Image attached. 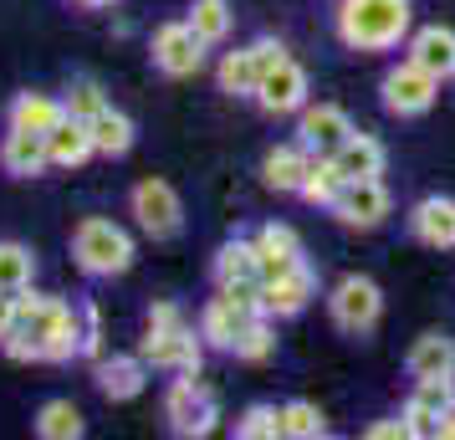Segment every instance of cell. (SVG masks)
<instances>
[{"label": "cell", "instance_id": "1", "mask_svg": "<svg viewBox=\"0 0 455 440\" xmlns=\"http://www.w3.org/2000/svg\"><path fill=\"white\" fill-rule=\"evenodd\" d=\"M410 31H414V0H338L332 5V36L358 57L399 52Z\"/></svg>", "mask_w": 455, "mask_h": 440}, {"label": "cell", "instance_id": "2", "mask_svg": "<svg viewBox=\"0 0 455 440\" xmlns=\"http://www.w3.org/2000/svg\"><path fill=\"white\" fill-rule=\"evenodd\" d=\"M133 261H139V246H133V236H128L118 220H108V215H83V220L72 226V267L83 276L113 282V276H124Z\"/></svg>", "mask_w": 455, "mask_h": 440}, {"label": "cell", "instance_id": "3", "mask_svg": "<svg viewBox=\"0 0 455 440\" xmlns=\"http://www.w3.org/2000/svg\"><path fill=\"white\" fill-rule=\"evenodd\" d=\"M328 317H332V328L348 333V338L373 333L379 317H384V287H379L373 276H363V272L338 276V282L328 287Z\"/></svg>", "mask_w": 455, "mask_h": 440}, {"label": "cell", "instance_id": "4", "mask_svg": "<svg viewBox=\"0 0 455 440\" xmlns=\"http://www.w3.org/2000/svg\"><path fill=\"white\" fill-rule=\"evenodd\" d=\"M282 57H287V42H282V36H256V42L235 46V52H220V62H215V87H220L226 98H256L261 77H267Z\"/></svg>", "mask_w": 455, "mask_h": 440}, {"label": "cell", "instance_id": "5", "mask_svg": "<svg viewBox=\"0 0 455 440\" xmlns=\"http://www.w3.org/2000/svg\"><path fill=\"white\" fill-rule=\"evenodd\" d=\"M164 420L174 436H210L215 425H220V399H215V389H210L200 374H174L164 389Z\"/></svg>", "mask_w": 455, "mask_h": 440}, {"label": "cell", "instance_id": "6", "mask_svg": "<svg viewBox=\"0 0 455 440\" xmlns=\"http://www.w3.org/2000/svg\"><path fill=\"white\" fill-rule=\"evenodd\" d=\"M128 215H133V226L148 241H174V236L185 231V200L159 174H148V180H139V185L128 189Z\"/></svg>", "mask_w": 455, "mask_h": 440}, {"label": "cell", "instance_id": "7", "mask_svg": "<svg viewBox=\"0 0 455 440\" xmlns=\"http://www.w3.org/2000/svg\"><path fill=\"white\" fill-rule=\"evenodd\" d=\"M440 77H430L425 67H414L410 57H399V62L379 77V103H384V113L389 118H425L435 108V98H440Z\"/></svg>", "mask_w": 455, "mask_h": 440}, {"label": "cell", "instance_id": "8", "mask_svg": "<svg viewBox=\"0 0 455 440\" xmlns=\"http://www.w3.org/2000/svg\"><path fill=\"white\" fill-rule=\"evenodd\" d=\"M205 52L210 46L195 36V26L180 16V21H159L154 26V36H148V62L159 77H174V83H185L195 77L200 67H205Z\"/></svg>", "mask_w": 455, "mask_h": 440}, {"label": "cell", "instance_id": "9", "mask_svg": "<svg viewBox=\"0 0 455 440\" xmlns=\"http://www.w3.org/2000/svg\"><path fill=\"white\" fill-rule=\"evenodd\" d=\"M148 369L159 374H200L205 364V338L195 323H180V328H144V343H139Z\"/></svg>", "mask_w": 455, "mask_h": 440}, {"label": "cell", "instance_id": "10", "mask_svg": "<svg viewBox=\"0 0 455 440\" xmlns=\"http://www.w3.org/2000/svg\"><path fill=\"white\" fill-rule=\"evenodd\" d=\"M328 215L338 226H348V231H379L394 215V195L384 185V174L379 180H348L338 189V200L328 205Z\"/></svg>", "mask_w": 455, "mask_h": 440}, {"label": "cell", "instance_id": "11", "mask_svg": "<svg viewBox=\"0 0 455 440\" xmlns=\"http://www.w3.org/2000/svg\"><path fill=\"white\" fill-rule=\"evenodd\" d=\"M307 92H312L307 67L291 62V57H282V62L261 77V87H256V98H251V103L261 108L267 118H297V113H302V103H307Z\"/></svg>", "mask_w": 455, "mask_h": 440}, {"label": "cell", "instance_id": "12", "mask_svg": "<svg viewBox=\"0 0 455 440\" xmlns=\"http://www.w3.org/2000/svg\"><path fill=\"white\" fill-rule=\"evenodd\" d=\"M36 354H42V364H72V358H83V302L57 297V308L36 328Z\"/></svg>", "mask_w": 455, "mask_h": 440}, {"label": "cell", "instance_id": "13", "mask_svg": "<svg viewBox=\"0 0 455 440\" xmlns=\"http://www.w3.org/2000/svg\"><path fill=\"white\" fill-rule=\"evenodd\" d=\"M451 410H455V379H414V389L399 415L410 420V436L440 440V420Z\"/></svg>", "mask_w": 455, "mask_h": 440}, {"label": "cell", "instance_id": "14", "mask_svg": "<svg viewBox=\"0 0 455 440\" xmlns=\"http://www.w3.org/2000/svg\"><path fill=\"white\" fill-rule=\"evenodd\" d=\"M312 297H317V272H312V261H302V267H291V272L271 276V282H261V313L276 323V317H297L312 308Z\"/></svg>", "mask_w": 455, "mask_h": 440}, {"label": "cell", "instance_id": "15", "mask_svg": "<svg viewBox=\"0 0 455 440\" xmlns=\"http://www.w3.org/2000/svg\"><path fill=\"white\" fill-rule=\"evenodd\" d=\"M148 369L144 354H103L92 364V379H98V395L108 404H128V399H139L148 389Z\"/></svg>", "mask_w": 455, "mask_h": 440}, {"label": "cell", "instance_id": "16", "mask_svg": "<svg viewBox=\"0 0 455 440\" xmlns=\"http://www.w3.org/2000/svg\"><path fill=\"white\" fill-rule=\"evenodd\" d=\"M404 57H410L414 67H425L430 77H440V83H455V26H414L410 36H404Z\"/></svg>", "mask_w": 455, "mask_h": 440}, {"label": "cell", "instance_id": "17", "mask_svg": "<svg viewBox=\"0 0 455 440\" xmlns=\"http://www.w3.org/2000/svg\"><path fill=\"white\" fill-rule=\"evenodd\" d=\"M404 226L419 246H430V252H455V200L451 195H425V200H414L410 215H404Z\"/></svg>", "mask_w": 455, "mask_h": 440}, {"label": "cell", "instance_id": "18", "mask_svg": "<svg viewBox=\"0 0 455 440\" xmlns=\"http://www.w3.org/2000/svg\"><path fill=\"white\" fill-rule=\"evenodd\" d=\"M353 118H348V108H338V103H302V113H297V139L312 148V154H332V148L343 144L353 133Z\"/></svg>", "mask_w": 455, "mask_h": 440}, {"label": "cell", "instance_id": "19", "mask_svg": "<svg viewBox=\"0 0 455 440\" xmlns=\"http://www.w3.org/2000/svg\"><path fill=\"white\" fill-rule=\"evenodd\" d=\"M256 261H261V282L291 272V267H302V261H307L302 236L291 231L287 220H267V226L256 231Z\"/></svg>", "mask_w": 455, "mask_h": 440}, {"label": "cell", "instance_id": "20", "mask_svg": "<svg viewBox=\"0 0 455 440\" xmlns=\"http://www.w3.org/2000/svg\"><path fill=\"white\" fill-rule=\"evenodd\" d=\"M0 169L11 180H42L52 169V154H46V133H26V128H5L0 133Z\"/></svg>", "mask_w": 455, "mask_h": 440}, {"label": "cell", "instance_id": "21", "mask_svg": "<svg viewBox=\"0 0 455 440\" xmlns=\"http://www.w3.org/2000/svg\"><path fill=\"white\" fill-rule=\"evenodd\" d=\"M251 317H261V313H246V308H241L230 292H220V287H215V297L200 308V323H195V328H200V338H205V348H220V354H230L235 333L246 328Z\"/></svg>", "mask_w": 455, "mask_h": 440}, {"label": "cell", "instance_id": "22", "mask_svg": "<svg viewBox=\"0 0 455 440\" xmlns=\"http://www.w3.org/2000/svg\"><path fill=\"white\" fill-rule=\"evenodd\" d=\"M67 118L62 92H42V87H26L5 103V128H26V133H52Z\"/></svg>", "mask_w": 455, "mask_h": 440}, {"label": "cell", "instance_id": "23", "mask_svg": "<svg viewBox=\"0 0 455 440\" xmlns=\"http://www.w3.org/2000/svg\"><path fill=\"white\" fill-rule=\"evenodd\" d=\"M307 164H312V148L302 144V139H287V144L267 148V159H261V185H267L271 195H297Z\"/></svg>", "mask_w": 455, "mask_h": 440}, {"label": "cell", "instance_id": "24", "mask_svg": "<svg viewBox=\"0 0 455 440\" xmlns=\"http://www.w3.org/2000/svg\"><path fill=\"white\" fill-rule=\"evenodd\" d=\"M332 159H338V169H343V180H379V174H384V164H389V148L379 144L373 133L353 128L348 139L332 148Z\"/></svg>", "mask_w": 455, "mask_h": 440}, {"label": "cell", "instance_id": "25", "mask_svg": "<svg viewBox=\"0 0 455 440\" xmlns=\"http://www.w3.org/2000/svg\"><path fill=\"white\" fill-rule=\"evenodd\" d=\"M410 379H455V338L451 333H419L404 354Z\"/></svg>", "mask_w": 455, "mask_h": 440}, {"label": "cell", "instance_id": "26", "mask_svg": "<svg viewBox=\"0 0 455 440\" xmlns=\"http://www.w3.org/2000/svg\"><path fill=\"white\" fill-rule=\"evenodd\" d=\"M46 154H52V169H83L87 159H98L92 148V133H87L83 118H62V124L46 133Z\"/></svg>", "mask_w": 455, "mask_h": 440}, {"label": "cell", "instance_id": "27", "mask_svg": "<svg viewBox=\"0 0 455 440\" xmlns=\"http://www.w3.org/2000/svg\"><path fill=\"white\" fill-rule=\"evenodd\" d=\"M87 133H92V148H98V159H124L128 148H133V139H139L133 118H128L124 108H113V103H108L98 118H87Z\"/></svg>", "mask_w": 455, "mask_h": 440}, {"label": "cell", "instance_id": "28", "mask_svg": "<svg viewBox=\"0 0 455 440\" xmlns=\"http://www.w3.org/2000/svg\"><path fill=\"white\" fill-rule=\"evenodd\" d=\"M210 276H215V287H230V282H251V276H261V261H256V236H230L226 246L215 252V261H210Z\"/></svg>", "mask_w": 455, "mask_h": 440}, {"label": "cell", "instance_id": "29", "mask_svg": "<svg viewBox=\"0 0 455 440\" xmlns=\"http://www.w3.org/2000/svg\"><path fill=\"white\" fill-rule=\"evenodd\" d=\"M343 185H348V180H343L338 159H332V154H312L307 174H302V185H297V200H302V205L328 210L332 200H338V189H343Z\"/></svg>", "mask_w": 455, "mask_h": 440}, {"label": "cell", "instance_id": "30", "mask_svg": "<svg viewBox=\"0 0 455 440\" xmlns=\"http://www.w3.org/2000/svg\"><path fill=\"white\" fill-rule=\"evenodd\" d=\"M31 430H36L42 440H83L87 420H83V410H77L72 399H46L42 410H36V420H31Z\"/></svg>", "mask_w": 455, "mask_h": 440}, {"label": "cell", "instance_id": "31", "mask_svg": "<svg viewBox=\"0 0 455 440\" xmlns=\"http://www.w3.org/2000/svg\"><path fill=\"white\" fill-rule=\"evenodd\" d=\"M185 21L195 26V36L205 46H226L230 26H235V11H230V0H189Z\"/></svg>", "mask_w": 455, "mask_h": 440}, {"label": "cell", "instance_id": "32", "mask_svg": "<svg viewBox=\"0 0 455 440\" xmlns=\"http://www.w3.org/2000/svg\"><path fill=\"white\" fill-rule=\"evenodd\" d=\"M36 282V252L26 241H0V292H26Z\"/></svg>", "mask_w": 455, "mask_h": 440}, {"label": "cell", "instance_id": "33", "mask_svg": "<svg viewBox=\"0 0 455 440\" xmlns=\"http://www.w3.org/2000/svg\"><path fill=\"white\" fill-rule=\"evenodd\" d=\"M276 354V328H271V317H251L246 328L235 333V343H230V358H241V364H267V358Z\"/></svg>", "mask_w": 455, "mask_h": 440}, {"label": "cell", "instance_id": "34", "mask_svg": "<svg viewBox=\"0 0 455 440\" xmlns=\"http://www.w3.org/2000/svg\"><path fill=\"white\" fill-rule=\"evenodd\" d=\"M328 436V415L312 399H287L282 404V440H323Z\"/></svg>", "mask_w": 455, "mask_h": 440}, {"label": "cell", "instance_id": "35", "mask_svg": "<svg viewBox=\"0 0 455 440\" xmlns=\"http://www.w3.org/2000/svg\"><path fill=\"white\" fill-rule=\"evenodd\" d=\"M62 108H67V118H98L108 108V92H103V83L98 77H72L67 83V92H62Z\"/></svg>", "mask_w": 455, "mask_h": 440}, {"label": "cell", "instance_id": "36", "mask_svg": "<svg viewBox=\"0 0 455 440\" xmlns=\"http://www.w3.org/2000/svg\"><path fill=\"white\" fill-rule=\"evenodd\" d=\"M235 436L241 440H282V404H246L235 415Z\"/></svg>", "mask_w": 455, "mask_h": 440}, {"label": "cell", "instance_id": "37", "mask_svg": "<svg viewBox=\"0 0 455 440\" xmlns=\"http://www.w3.org/2000/svg\"><path fill=\"white\" fill-rule=\"evenodd\" d=\"M103 338H108V333H103V308L87 297V302H83V358H92V364H98V358L108 354Z\"/></svg>", "mask_w": 455, "mask_h": 440}, {"label": "cell", "instance_id": "38", "mask_svg": "<svg viewBox=\"0 0 455 440\" xmlns=\"http://www.w3.org/2000/svg\"><path fill=\"white\" fill-rule=\"evenodd\" d=\"M180 323H189V317H185V308L169 302V297H159V302L144 313V328H180Z\"/></svg>", "mask_w": 455, "mask_h": 440}, {"label": "cell", "instance_id": "39", "mask_svg": "<svg viewBox=\"0 0 455 440\" xmlns=\"http://www.w3.org/2000/svg\"><path fill=\"white\" fill-rule=\"evenodd\" d=\"M363 436H369V440H414V436H410V420H404V415H394V420H373Z\"/></svg>", "mask_w": 455, "mask_h": 440}, {"label": "cell", "instance_id": "40", "mask_svg": "<svg viewBox=\"0 0 455 440\" xmlns=\"http://www.w3.org/2000/svg\"><path fill=\"white\" fill-rule=\"evenodd\" d=\"M16 328V292H0V338Z\"/></svg>", "mask_w": 455, "mask_h": 440}, {"label": "cell", "instance_id": "41", "mask_svg": "<svg viewBox=\"0 0 455 440\" xmlns=\"http://www.w3.org/2000/svg\"><path fill=\"white\" fill-rule=\"evenodd\" d=\"M72 5H83V11H108V5H118V0H72Z\"/></svg>", "mask_w": 455, "mask_h": 440}, {"label": "cell", "instance_id": "42", "mask_svg": "<svg viewBox=\"0 0 455 440\" xmlns=\"http://www.w3.org/2000/svg\"><path fill=\"white\" fill-rule=\"evenodd\" d=\"M440 440H455V410L445 420H440Z\"/></svg>", "mask_w": 455, "mask_h": 440}]
</instances>
